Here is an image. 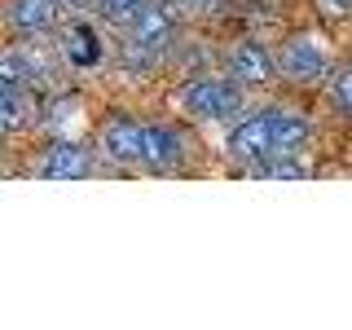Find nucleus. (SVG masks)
Listing matches in <instances>:
<instances>
[{
    "label": "nucleus",
    "instance_id": "0eeeda50",
    "mask_svg": "<svg viewBox=\"0 0 352 330\" xmlns=\"http://www.w3.org/2000/svg\"><path fill=\"white\" fill-rule=\"evenodd\" d=\"M36 172L44 181H88V176L97 172V159L80 137H58L49 150H44Z\"/></svg>",
    "mask_w": 352,
    "mask_h": 330
},
{
    "label": "nucleus",
    "instance_id": "9b49d317",
    "mask_svg": "<svg viewBox=\"0 0 352 330\" xmlns=\"http://www.w3.org/2000/svg\"><path fill=\"white\" fill-rule=\"evenodd\" d=\"M40 119V102L31 88H0V128L9 137H18L22 128H36Z\"/></svg>",
    "mask_w": 352,
    "mask_h": 330
},
{
    "label": "nucleus",
    "instance_id": "f03ea898",
    "mask_svg": "<svg viewBox=\"0 0 352 330\" xmlns=\"http://www.w3.org/2000/svg\"><path fill=\"white\" fill-rule=\"evenodd\" d=\"M176 18H181V5H176V0H150V5L141 9V18L124 31L128 36L124 53L141 66L163 62L176 44Z\"/></svg>",
    "mask_w": 352,
    "mask_h": 330
},
{
    "label": "nucleus",
    "instance_id": "39448f33",
    "mask_svg": "<svg viewBox=\"0 0 352 330\" xmlns=\"http://www.w3.org/2000/svg\"><path fill=\"white\" fill-rule=\"evenodd\" d=\"M225 75H229V80H238V84L251 93V88H269V84H278L282 66H278V53H273L264 40L242 36V40L229 44V53H225Z\"/></svg>",
    "mask_w": 352,
    "mask_h": 330
},
{
    "label": "nucleus",
    "instance_id": "a211bd4d",
    "mask_svg": "<svg viewBox=\"0 0 352 330\" xmlns=\"http://www.w3.org/2000/svg\"><path fill=\"white\" fill-rule=\"evenodd\" d=\"M326 18H352V0H317Z\"/></svg>",
    "mask_w": 352,
    "mask_h": 330
},
{
    "label": "nucleus",
    "instance_id": "2eb2a0df",
    "mask_svg": "<svg viewBox=\"0 0 352 330\" xmlns=\"http://www.w3.org/2000/svg\"><path fill=\"white\" fill-rule=\"evenodd\" d=\"M326 97H330V106H335L339 115L352 119V62L335 66V75L326 80Z\"/></svg>",
    "mask_w": 352,
    "mask_h": 330
},
{
    "label": "nucleus",
    "instance_id": "f3484780",
    "mask_svg": "<svg viewBox=\"0 0 352 330\" xmlns=\"http://www.w3.org/2000/svg\"><path fill=\"white\" fill-rule=\"evenodd\" d=\"M62 5V14H71V18H93L97 14V0H58Z\"/></svg>",
    "mask_w": 352,
    "mask_h": 330
},
{
    "label": "nucleus",
    "instance_id": "1a4fd4ad",
    "mask_svg": "<svg viewBox=\"0 0 352 330\" xmlns=\"http://www.w3.org/2000/svg\"><path fill=\"white\" fill-rule=\"evenodd\" d=\"M264 124L273 137V159L278 154H308V146H313V124L291 106H264Z\"/></svg>",
    "mask_w": 352,
    "mask_h": 330
},
{
    "label": "nucleus",
    "instance_id": "f8f14e48",
    "mask_svg": "<svg viewBox=\"0 0 352 330\" xmlns=\"http://www.w3.org/2000/svg\"><path fill=\"white\" fill-rule=\"evenodd\" d=\"M84 124V106L75 102V97H53L49 102V119H44V128L58 132V137H75Z\"/></svg>",
    "mask_w": 352,
    "mask_h": 330
},
{
    "label": "nucleus",
    "instance_id": "423d86ee",
    "mask_svg": "<svg viewBox=\"0 0 352 330\" xmlns=\"http://www.w3.org/2000/svg\"><path fill=\"white\" fill-rule=\"evenodd\" d=\"M58 53L71 71H97V66L106 62V40H102V31H97V18H71L66 22Z\"/></svg>",
    "mask_w": 352,
    "mask_h": 330
},
{
    "label": "nucleus",
    "instance_id": "9d476101",
    "mask_svg": "<svg viewBox=\"0 0 352 330\" xmlns=\"http://www.w3.org/2000/svg\"><path fill=\"white\" fill-rule=\"evenodd\" d=\"M185 132L176 124H150V172H176L185 163Z\"/></svg>",
    "mask_w": 352,
    "mask_h": 330
},
{
    "label": "nucleus",
    "instance_id": "4468645a",
    "mask_svg": "<svg viewBox=\"0 0 352 330\" xmlns=\"http://www.w3.org/2000/svg\"><path fill=\"white\" fill-rule=\"evenodd\" d=\"M260 176H273V181H304V176H313V163H308V154H278L273 163H264Z\"/></svg>",
    "mask_w": 352,
    "mask_h": 330
},
{
    "label": "nucleus",
    "instance_id": "20e7f679",
    "mask_svg": "<svg viewBox=\"0 0 352 330\" xmlns=\"http://www.w3.org/2000/svg\"><path fill=\"white\" fill-rule=\"evenodd\" d=\"M97 154L110 168L150 172V124H141L137 115H110L97 132Z\"/></svg>",
    "mask_w": 352,
    "mask_h": 330
},
{
    "label": "nucleus",
    "instance_id": "f257e3e1",
    "mask_svg": "<svg viewBox=\"0 0 352 330\" xmlns=\"http://www.w3.org/2000/svg\"><path fill=\"white\" fill-rule=\"evenodd\" d=\"M172 106L181 110L185 119H194V124H216V128H229L238 124L242 115H247V88H242L238 80H229L225 71L212 75H190L181 88H176Z\"/></svg>",
    "mask_w": 352,
    "mask_h": 330
},
{
    "label": "nucleus",
    "instance_id": "ddd939ff",
    "mask_svg": "<svg viewBox=\"0 0 352 330\" xmlns=\"http://www.w3.org/2000/svg\"><path fill=\"white\" fill-rule=\"evenodd\" d=\"M150 0H97V22H106V27H119V31H128L132 22L141 18V9H146Z\"/></svg>",
    "mask_w": 352,
    "mask_h": 330
},
{
    "label": "nucleus",
    "instance_id": "7ed1b4c3",
    "mask_svg": "<svg viewBox=\"0 0 352 330\" xmlns=\"http://www.w3.org/2000/svg\"><path fill=\"white\" fill-rule=\"evenodd\" d=\"M282 80L295 88H317L335 75V53H330V40L317 36V31H295V36L282 40L278 53Z\"/></svg>",
    "mask_w": 352,
    "mask_h": 330
},
{
    "label": "nucleus",
    "instance_id": "dca6fc26",
    "mask_svg": "<svg viewBox=\"0 0 352 330\" xmlns=\"http://www.w3.org/2000/svg\"><path fill=\"white\" fill-rule=\"evenodd\" d=\"M181 5V14H194V18H216L229 9V0H176Z\"/></svg>",
    "mask_w": 352,
    "mask_h": 330
},
{
    "label": "nucleus",
    "instance_id": "6e6552de",
    "mask_svg": "<svg viewBox=\"0 0 352 330\" xmlns=\"http://www.w3.org/2000/svg\"><path fill=\"white\" fill-rule=\"evenodd\" d=\"M58 0H5V22L18 40H44L58 27Z\"/></svg>",
    "mask_w": 352,
    "mask_h": 330
}]
</instances>
